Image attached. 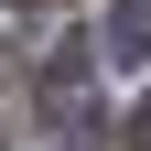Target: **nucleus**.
Instances as JSON below:
<instances>
[{
  "instance_id": "f257e3e1",
  "label": "nucleus",
  "mask_w": 151,
  "mask_h": 151,
  "mask_svg": "<svg viewBox=\"0 0 151 151\" xmlns=\"http://www.w3.org/2000/svg\"><path fill=\"white\" fill-rule=\"evenodd\" d=\"M43 119H54V129H86V43H65V54L43 65Z\"/></svg>"
},
{
  "instance_id": "f03ea898",
  "label": "nucleus",
  "mask_w": 151,
  "mask_h": 151,
  "mask_svg": "<svg viewBox=\"0 0 151 151\" xmlns=\"http://www.w3.org/2000/svg\"><path fill=\"white\" fill-rule=\"evenodd\" d=\"M97 54H119V65H151V0H108V43Z\"/></svg>"
},
{
  "instance_id": "7ed1b4c3",
  "label": "nucleus",
  "mask_w": 151,
  "mask_h": 151,
  "mask_svg": "<svg viewBox=\"0 0 151 151\" xmlns=\"http://www.w3.org/2000/svg\"><path fill=\"white\" fill-rule=\"evenodd\" d=\"M129 151H151V97H140V108H129Z\"/></svg>"
}]
</instances>
